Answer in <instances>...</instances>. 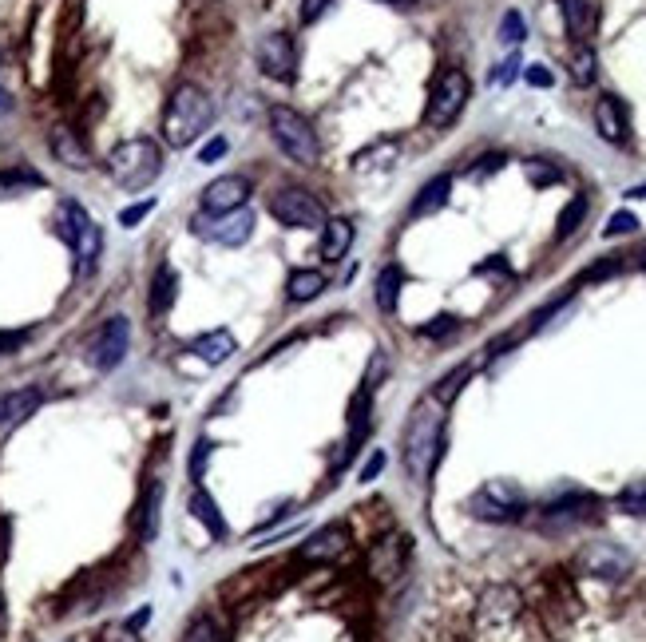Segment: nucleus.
Returning a JSON list of instances; mask_svg holds the SVG:
<instances>
[{
  "label": "nucleus",
  "mask_w": 646,
  "mask_h": 642,
  "mask_svg": "<svg viewBox=\"0 0 646 642\" xmlns=\"http://www.w3.org/2000/svg\"><path fill=\"white\" fill-rule=\"evenodd\" d=\"M325 8H329V0H302V12L298 16H302V24H314Z\"/></svg>",
  "instance_id": "46"
},
{
  "label": "nucleus",
  "mask_w": 646,
  "mask_h": 642,
  "mask_svg": "<svg viewBox=\"0 0 646 642\" xmlns=\"http://www.w3.org/2000/svg\"><path fill=\"white\" fill-rule=\"evenodd\" d=\"M381 468H385V452H373L365 464H361V484H369V480H377L381 476Z\"/></svg>",
  "instance_id": "44"
},
{
  "label": "nucleus",
  "mask_w": 646,
  "mask_h": 642,
  "mask_svg": "<svg viewBox=\"0 0 646 642\" xmlns=\"http://www.w3.org/2000/svg\"><path fill=\"white\" fill-rule=\"evenodd\" d=\"M452 329H456V318H448V314H444V318H436L432 325H425L421 333H425V337H448Z\"/></svg>",
  "instance_id": "48"
},
{
  "label": "nucleus",
  "mask_w": 646,
  "mask_h": 642,
  "mask_svg": "<svg viewBox=\"0 0 646 642\" xmlns=\"http://www.w3.org/2000/svg\"><path fill=\"white\" fill-rule=\"evenodd\" d=\"M401 286H405V270L401 266H385L381 274H377V310L381 314H393L397 310V302H401Z\"/></svg>",
  "instance_id": "25"
},
{
  "label": "nucleus",
  "mask_w": 646,
  "mask_h": 642,
  "mask_svg": "<svg viewBox=\"0 0 646 642\" xmlns=\"http://www.w3.org/2000/svg\"><path fill=\"white\" fill-rule=\"evenodd\" d=\"M528 179H532L536 187H551V183H559V179H563V171H559V167H547V163H539V159H532V163H528Z\"/></svg>",
  "instance_id": "38"
},
{
  "label": "nucleus",
  "mask_w": 646,
  "mask_h": 642,
  "mask_svg": "<svg viewBox=\"0 0 646 642\" xmlns=\"http://www.w3.org/2000/svg\"><path fill=\"white\" fill-rule=\"evenodd\" d=\"M325 286H329V278H325L322 270L306 266V270H294V274H290L286 298H290V302H314V298H322L325 294Z\"/></svg>",
  "instance_id": "24"
},
{
  "label": "nucleus",
  "mask_w": 646,
  "mask_h": 642,
  "mask_svg": "<svg viewBox=\"0 0 646 642\" xmlns=\"http://www.w3.org/2000/svg\"><path fill=\"white\" fill-rule=\"evenodd\" d=\"M349 551V532H345V524H325L318 528L314 535H306V543L298 547V559H306V563H333V559H341Z\"/></svg>",
  "instance_id": "13"
},
{
  "label": "nucleus",
  "mask_w": 646,
  "mask_h": 642,
  "mask_svg": "<svg viewBox=\"0 0 646 642\" xmlns=\"http://www.w3.org/2000/svg\"><path fill=\"white\" fill-rule=\"evenodd\" d=\"M595 508H599V500H595V496L575 492V496H563V500L547 504V508H543V524H551V528H567V524L587 520Z\"/></svg>",
  "instance_id": "15"
},
{
  "label": "nucleus",
  "mask_w": 646,
  "mask_h": 642,
  "mask_svg": "<svg viewBox=\"0 0 646 642\" xmlns=\"http://www.w3.org/2000/svg\"><path fill=\"white\" fill-rule=\"evenodd\" d=\"M24 341H28V333H24V329H0V357L16 353Z\"/></svg>",
  "instance_id": "41"
},
{
  "label": "nucleus",
  "mask_w": 646,
  "mask_h": 642,
  "mask_svg": "<svg viewBox=\"0 0 646 642\" xmlns=\"http://www.w3.org/2000/svg\"><path fill=\"white\" fill-rule=\"evenodd\" d=\"M88 222H92V214L84 211V207H80L76 199H64V203L56 207V234H60V238H64L68 246L76 242V234H80V230H84Z\"/></svg>",
  "instance_id": "26"
},
{
  "label": "nucleus",
  "mask_w": 646,
  "mask_h": 642,
  "mask_svg": "<svg viewBox=\"0 0 646 642\" xmlns=\"http://www.w3.org/2000/svg\"><path fill=\"white\" fill-rule=\"evenodd\" d=\"M226 155V139L222 135H215L211 143H203V151H199V163H215V159H222Z\"/></svg>",
  "instance_id": "45"
},
{
  "label": "nucleus",
  "mask_w": 646,
  "mask_h": 642,
  "mask_svg": "<svg viewBox=\"0 0 646 642\" xmlns=\"http://www.w3.org/2000/svg\"><path fill=\"white\" fill-rule=\"evenodd\" d=\"M191 512H195V520H199L207 532L215 535V539H222V535H226V520H222L218 504L207 496V492H195V496H191Z\"/></svg>",
  "instance_id": "29"
},
{
  "label": "nucleus",
  "mask_w": 646,
  "mask_h": 642,
  "mask_svg": "<svg viewBox=\"0 0 646 642\" xmlns=\"http://www.w3.org/2000/svg\"><path fill=\"white\" fill-rule=\"evenodd\" d=\"M108 175L115 179V187L123 191H147L159 175H163V151L155 139H123L115 143L108 155Z\"/></svg>",
  "instance_id": "3"
},
{
  "label": "nucleus",
  "mask_w": 646,
  "mask_h": 642,
  "mask_svg": "<svg viewBox=\"0 0 646 642\" xmlns=\"http://www.w3.org/2000/svg\"><path fill=\"white\" fill-rule=\"evenodd\" d=\"M175 298H179V274H175L171 262H163L155 270L151 286H147V310H151V318H163L175 306Z\"/></svg>",
  "instance_id": "17"
},
{
  "label": "nucleus",
  "mask_w": 646,
  "mask_h": 642,
  "mask_svg": "<svg viewBox=\"0 0 646 642\" xmlns=\"http://www.w3.org/2000/svg\"><path fill=\"white\" fill-rule=\"evenodd\" d=\"M72 254H76V270H80V274H92L96 262H100V254H104V230H100L96 222H88V226L76 234Z\"/></svg>",
  "instance_id": "22"
},
{
  "label": "nucleus",
  "mask_w": 646,
  "mask_h": 642,
  "mask_svg": "<svg viewBox=\"0 0 646 642\" xmlns=\"http://www.w3.org/2000/svg\"><path fill=\"white\" fill-rule=\"evenodd\" d=\"M468 377H472V365H460V369H452V373H448V377H444V381H440V385L432 389V397H436L440 405H448V401H452V397L460 393V385H464Z\"/></svg>",
  "instance_id": "33"
},
{
  "label": "nucleus",
  "mask_w": 646,
  "mask_h": 642,
  "mask_svg": "<svg viewBox=\"0 0 646 642\" xmlns=\"http://www.w3.org/2000/svg\"><path fill=\"white\" fill-rule=\"evenodd\" d=\"M12 107V96H8V88H0V111H8Z\"/></svg>",
  "instance_id": "49"
},
{
  "label": "nucleus",
  "mask_w": 646,
  "mask_h": 642,
  "mask_svg": "<svg viewBox=\"0 0 646 642\" xmlns=\"http://www.w3.org/2000/svg\"><path fill=\"white\" fill-rule=\"evenodd\" d=\"M643 266H646V254H643Z\"/></svg>",
  "instance_id": "52"
},
{
  "label": "nucleus",
  "mask_w": 646,
  "mask_h": 642,
  "mask_svg": "<svg viewBox=\"0 0 646 642\" xmlns=\"http://www.w3.org/2000/svg\"><path fill=\"white\" fill-rule=\"evenodd\" d=\"M615 270H623V254H611L607 262H599V266H591V270L583 274V282H595V278H611Z\"/></svg>",
  "instance_id": "40"
},
{
  "label": "nucleus",
  "mask_w": 646,
  "mask_h": 642,
  "mask_svg": "<svg viewBox=\"0 0 646 642\" xmlns=\"http://www.w3.org/2000/svg\"><path fill=\"white\" fill-rule=\"evenodd\" d=\"M151 211H155V199L131 203V207H123V211H119V226H127V230H131V226H139V222H143V218H147Z\"/></svg>",
  "instance_id": "39"
},
{
  "label": "nucleus",
  "mask_w": 646,
  "mask_h": 642,
  "mask_svg": "<svg viewBox=\"0 0 646 642\" xmlns=\"http://www.w3.org/2000/svg\"><path fill=\"white\" fill-rule=\"evenodd\" d=\"M627 199H646V183L643 187H631V191H627Z\"/></svg>",
  "instance_id": "50"
},
{
  "label": "nucleus",
  "mask_w": 646,
  "mask_h": 642,
  "mask_svg": "<svg viewBox=\"0 0 646 642\" xmlns=\"http://www.w3.org/2000/svg\"><path fill=\"white\" fill-rule=\"evenodd\" d=\"M254 60H258L262 76H270L278 84H290L298 76V48H294V40L286 32H266L258 40V48H254Z\"/></svg>",
  "instance_id": "9"
},
{
  "label": "nucleus",
  "mask_w": 646,
  "mask_h": 642,
  "mask_svg": "<svg viewBox=\"0 0 646 642\" xmlns=\"http://www.w3.org/2000/svg\"><path fill=\"white\" fill-rule=\"evenodd\" d=\"M468 96H472L468 76H464L460 68H444V72L432 80L425 123H429V127H452V123L460 119V111L468 107Z\"/></svg>",
  "instance_id": "5"
},
{
  "label": "nucleus",
  "mask_w": 646,
  "mask_h": 642,
  "mask_svg": "<svg viewBox=\"0 0 646 642\" xmlns=\"http://www.w3.org/2000/svg\"><path fill=\"white\" fill-rule=\"evenodd\" d=\"M619 512H631V516H646V484H631L619 492Z\"/></svg>",
  "instance_id": "35"
},
{
  "label": "nucleus",
  "mask_w": 646,
  "mask_h": 642,
  "mask_svg": "<svg viewBox=\"0 0 646 642\" xmlns=\"http://www.w3.org/2000/svg\"><path fill=\"white\" fill-rule=\"evenodd\" d=\"M36 187H44V175L32 171V167H8V171H0V199L24 195V191H36Z\"/></svg>",
  "instance_id": "28"
},
{
  "label": "nucleus",
  "mask_w": 646,
  "mask_h": 642,
  "mask_svg": "<svg viewBox=\"0 0 646 642\" xmlns=\"http://www.w3.org/2000/svg\"><path fill=\"white\" fill-rule=\"evenodd\" d=\"M524 80H528L532 88H551V84H555V76H551L543 64H528V68H524Z\"/></svg>",
  "instance_id": "43"
},
{
  "label": "nucleus",
  "mask_w": 646,
  "mask_h": 642,
  "mask_svg": "<svg viewBox=\"0 0 646 642\" xmlns=\"http://www.w3.org/2000/svg\"><path fill=\"white\" fill-rule=\"evenodd\" d=\"M595 131L607 139V143H627V135H631V119H627V107L619 96H599V104H595Z\"/></svg>",
  "instance_id": "14"
},
{
  "label": "nucleus",
  "mask_w": 646,
  "mask_h": 642,
  "mask_svg": "<svg viewBox=\"0 0 646 642\" xmlns=\"http://www.w3.org/2000/svg\"><path fill=\"white\" fill-rule=\"evenodd\" d=\"M468 512L476 520H488V524H508V520H516L524 512V492L516 484H508V480H492L468 500Z\"/></svg>",
  "instance_id": "7"
},
{
  "label": "nucleus",
  "mask_w": 646,
  "mask_h": 642,
  "mask_svg": "<svg viewBox=\"0 0 646 642\" xmlns=\"http://www.w3.org/2000/svg\"><path fill=\"white\" fill-rule=\"evenodd\" d=\"M215 123V100L199 84H179L163 107V139L171 147H191Z\"/></svg>",
  "instance_id": "1"
},
{
  "label": "nucleus",
  "mask_w": 646,
  "mask_h": 642,
  "mask_svg": "<svg viewBox=\"0 0 646 642\" xmlns=\"http://www.w3.org/2000/svg\"><path fill=\"white\" fill-rule=\"evenodd\" d=\"M215 444H207V440H199L195 444V452H191V480H203V468H207V452H211Z\"/></svg>",
  "instance_id": "42"
},
{
  "label": "nucleus",
  "mask_w": 646,
  "mask_h": 642,
  "mask_svg": "<svg viewBox=\"0 0 646 642\" xmlns=\"http://www.w3.org/2000/svg\"><path fill=\"white\" fill-rule=\"evenodd\" d=\"M385 4H413V0H385Z\"/></svg>",
  "instance_id": "51"
},
{
  "label": "nucleus",
  "mask_w": 646,
  "mask_h": 642,
  "mask_svg": "<svg viewBox=\"0 0 646 642\" xmlns=\"http://www.w3.org/2000/svg\"><path fill=\"white\" fill-rule=\"evenodd\" d=\"M191 353H195L199 361H207V365H226V361L238 353V341H234L230 329H211V333H199V337L191 341Z\"/></svg>",
  "instance_id": "19"
},
{
  "label": "nucleus",
  "mask_w": 646,
  "mask_h": 642,
  "mask_svg": "<svg viewBox=\"0 0 646 642\" xmlns=\"http://www.w3.org/2000/svg\"><path fill=\"white\" fill-rule=\"evenodd\" d=\"M127 345H131V321L115 314V318L104 321V325L96 329V337L88 341V361H92L100 373H111L115 365H123Z\"/></svg>",
  "instance_id": "8"
},
{
  "label": "nucleus",
  "mask_w": 646,
  "mask_h": 642,
  "mask_svg": "<svg viewBox=\"0 0 646 642\" xmlns=\"http://www.w3.org/2000/svg\"><path fill=\"white\" fill-rule=\"evenodd\" d=\"M448 191H452V179L448 175H436L421 187V195L413 199V218H425V214L440 211L448 203Z\"/></svg>",
  "instance_id": "27"
},
{
  "label": "nucleus",
  "mask_w": 646,
  "mask_h": 642,
  "mask_svg": "<svg viewBox=\"0 0 646 642\" xmlns=\"http://www.w3.org/2000/svg\"><path fill=\"white\" fill-rule=\"evenodd\" d=\"M563 8V24L579 44H591L595 28H599V4L595 0H559Z\"/></svg>",
  "instance_id": "16"
},
{
  "label": "nucleus",
  "mask_w": 646,
  "mask_h": 642,
  "mask_svg": "<svg viewBox=\"0 0 646 642\" xmlns=\"http://www.w3.org/2000/svg\"><path fill=\"white\" fill-rule=\"evenodd\" d=\"M250 199V179L246 175H218L203 187V214H230L242 211Z\"/></svg>",
  "instance_id": "12"
},
{
  "label": "nucleus",
  "mask_w": 646,
  "mask_h": 642,
  "mask_svg": "<svg viewBox=\"0 0 646 642\" xmlns=\"http://www.w3.org/2000/svg\"><path fill=\"white\" fill-rule=\"evenodd\" d=\"M595 72H599V60H595L591 44H579V48L571 52V80H575L579 88H587V84H595Z\"/></svg>",
  "instance_id": "32"
},
{
  "label": "nucleus",
  "mask_w": 646,
  "mask_h": 642,
  "mask_svg": "<svg viewBox=\"0 0 646 642\" xmlns=\"http://www.w3.org/2000/svg\"><path fill=\"white\" fill-rule=\"evenodd\" d=\"M635 230H639V214H631V211H615L611 218H607V226H603V234H607V238L635 234Z\"/></svg>",
  "instance_id": "36"
},
{
  "label": "nucleus",
  "mask_w": 646,
  "mask_h": 642,
  "mask_svg": "<svg viewBox=\"0 0 646 642\" xmlns=\"http://www.w3.org/2000/svg\"><path fill=\"white\" fill-rule=\"evenodd\" d=\"M369 159H381V167H385L389 159H397V143L389 139V143H377V147H369V151H361V155L353 159V167H357V171H365V167H369Z\"/></svg>",
  "instance_id": "37"
},
{
  "label": "nucleus",
  "mask_w": 646,
  "mask_h": 642,
  "mask_svg": "<svg viewBox=\"0 0 646 642\" xmlns=\"http://www.w3.org/2000/svg\"><path fill=\"white\" fill-rule=\"evenodd\" d=\"M587 211H591V199L587 195H575L563 211H559V226H555V238H571L579 226H583V218H587Z\"/></svg>",
  "instance_id": "31"
},
{
  "label": "nucleus",
  "mask_w": 646,
  "mask_h": 642,
  "mask_svg": "<svg viewBox=\"0 0 646 642\" xmlns=\"http://www.w3.org/2000/svg\"><path fill=\"white\" fill-rule=\"evenodd\" d=\"M195 234L199 238H211L218 246H242L250 234H254V214L246 211H230V214H195Z\"/></svg>",
  "instance_id": "10"
},
{
  "label": "nucleus",
  "mask_w": 646,
  "mask_h": 642,
  "mask_svg": "<svg viewBox=\"0 0 646 642\" xmlns=\"http://www.w3.org/2000/svg\"><path fill=\"white\" fill-rule=\"evenodd\" d=\"M266 123H270V139L278 143V151L298 163V167H318V155H322V143H318V131L314 123L286 104H274L266 111Z\"/></svg>",
  "instance_id": "4"
},
{
  "label": "nucleus",
  "mask_w": 646,
  "mask_h": 642,
  "mask_svg": "<svg viewBox=\"0 0 646 642\" xmlns=\"http://www.w3.org/2000/svg\"><path fill=\"white\" fill-rule=\"evenodd\" d=\"M179 642H226V631H222V623H218L215 615H195L191 623H187V631H183V639Z\"/></svg>",
  "instance_id": "30"
},
{
  "label": "nucleus",
  "mask_w": 646,
  "mask_h": 642,
  "mask_svg": "<svg viewBox=\"0 0 646 642\" xmlns=\"http://www.w3.org/2000/svg\"><path fill=\"white\" fill-rule=\"evenodd\" d=\"M159 508H163V484L151 480L143 500H139V512H135V532H139L143 543H151L159 535Z\"/></svg>",
  "instance_id": "21"
},
{
  "label": "nucleus",
  "mask_w": 646,
  "mask_h": 642,
  "mask_svg": "<svg viewBox=\"0 0 646 642\" xmlns=\"http://www.w3.org/2000/svg\"><path fill=\"white\" fill-rule=\"evenodd\" d=\"M440 444H444V405L429 393L425 401H417L405 425V468L413 480H429Z\"/></svg>",
  "instance_id": "2"
},
{
  "label": "nucleus",
  "mask_w": 646,
  "mask_h": 642,
  "mask_svg": "<svg viewBox=\"0 0 646 642\" xmlns=\"http://www.w3.org/2000/svg\"><path fill=\"white\" fill-rule=\"evenodd\" d=\"M524 36H528V28H524V16H520L516 8H508V12H504V20H500V40L516 48V44H520Z\"/></svg>",
  "instance_id": "34"
},
{
  "label": "nucleus",
  "mask_w": 646,
  "mask_h": 642,
  "mask_svg": "<svg viewBox=\"0 0 646 642\" xmlns=\"http://www.w3.org/2000/svg\"><path fill=\"white\" fill-rule=\"evenodd\" d=\"M48 147H52V155H56L64 167H72V171H88V167H92V155H88L84 139H80L72 127H56L52 139H48Z\"/></svg>",
  "instance_id": "18"
},
{
  "label": "nucleus",
  "mask_w": 646,
  "mask_h": 642,
  "mask_svg": "<svg viewBox=\"0 0 646 642\" xmlns=\"http://www.w3.org/2000/svg\"><path fill=\"white\" fill-rule=\"evenodd\" d=\"M40 405H44V393H40V389H16V393H4V397H0V428L28 421Z\"/></svg>",
  "instance_id": "20"
},
{
  "label": "nucleus",
  "mask_w": 646,
  "mask_h": 642,
  "mask_svg": "<svg viewBox=\"0 0 646 642\" xmlns=\"http://www.w3.org/2000/svg\"><path fill=\"white\" fill-rule=\"evenodd\" d=\"M520 68V56H508V64H500V72H492V84H512Z\"/></svg>",
  "instance_id": "47"
},
{
  "label": "nucleus",
  "mask_w": 646,
  "mask_h": 642,
  "mask_svg": "<svg viewBox=\"0 0 646 642\" xmlns=\"http://www.w3.org/2000/svg\"><path fill=\"white\" fill-rule=\"evenodd\" d=\"M575 563H579L583 575H595V579H623V575L631 571V551L619 547V543L599 539V543H587V547L579 551Z\"/></svg>",
  "instance_id": "11"
},
{
  "label": "nucleus",
  "mask_w": 646,
  "mask_h": 642,
  "mask_svg": "<svg viewBox=\"0 0 646 642\" xmlns=\"http://www.w3.org/2000/svg\"><path fill=\"white\" fill-rule=\"evenodd\" d=\"M353 246V222L349 218H325L322 226V258L325 262H341Z\"/></svg>",
  "instance_id": "23"
},
{
  "label": "nucleus",
  "mask_w": 646,
  "mask_h": 642,
  "mask_svg": "<svg viewBox=\"0 0 646 642\" xmlns=\"http://www.w3.org/2000/svg\"><path fill=\"white\" fill-rule=\"evenodd\" d=\"M270 214L290 230H322L325 226V207L318 203V195H310L306 187L274 191L270 195Z\"/></svg>",
  "instance_id": "6"
}]
</instances>
